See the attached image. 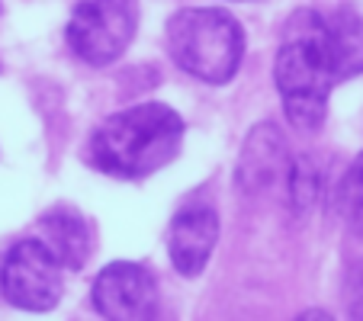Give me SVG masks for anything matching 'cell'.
<instances>
[{"label":"cell","instance_id":"obj_1","mask_svg":"<svg viewBox=\"0 0 363 321\" xmlns=\"http://www.w3.org/2000/svg\"><path fill=\"white\" fill-rule=\"evenodd\" d=\"M274 77L286 119L302 132H315L325 123L331 90L344 81L328 16L318 10H296L289 16L283 26Z\"/></svg>","mask_w":363,"mask_h":321},{"label":"cell","instance_id":"obj_2","mask_svg":"<svg viewBox=\"0 0 363 321\" xmlns=\"http://www.w3.org/2000/svg\"><path fill=\"white\" fill-rule=\"evenodd\" d=\"M184 145V119L164 103H138L110 116L87 142V161L100 174L138 180L161 171Z\"/></svg>","mask_w":363,"mask_h":321},{"label":"cell","instance_id":"obj_3","mask_svg":"<svg viewBox=\"0 0 363 321\" xmlns=\"http://www.w3.org/2000/svg\"><path fill=\"white\" fill-rule=\"evenodd\" d=\"M171 58L203 84H228L245 58V29L228 10L190 7L167 23Z\"/></svg>","mask_w":363,"mask_h":321},{"label":"cell","instance_id":"obj_4","mask_svg":"<svg viewBox=\"0 0 363 321\" xmlns=\"http://www.w3.org/2000/svg\"><path fill=\"white\" fill-rule=\"evenodd\" d=\"M138 29V0H81L68 20V45L81 62L103 68L132 45Z\"/></svg>","mask_w":363,"mask_h":321},{"label":"cell","instance_id":"obj_5","mask_svg":"<svg viewBox=\"0 0 363 321\" xmlns=\"http://www.w3.org/2000/svg\"><path fill=\"white\" fill-rule=\"evenodd\" d=\"M65 266L52 257L39 238H26L7 254L0 270V293L13 308L23 312H48L62 302Z\"/></svg>","mask_w":363,"mask_h":321},{"label":"cell","instance_id":"obj_6","mask_svg":"<svg viewBox=\"0 0 363 321\" xmlns=\"http://www.w3.org/2000/svg\"><path fill=\"white\" fill-rule=\"evenodd\" d=\"M94 308L113 321L158 318V283L142 264L116 260L103 266L94 283Z\"/></svg>","mask_w":363,"mask_h":321},{"label":"cell","instance_id":"obj_7","mask_svg":"<svg viewBox=\"0 0 363 321\" xmlns=\"http://www.w3.org/2000/svg\"><path fill=\"white\" fill-rule=\"evenodd\" d=\"M219 241V215L213 205H190V209L177 212V219L171 222L167 232V251H171V264L177 274L199 276L209 264Z\"/></svg>","mask_w":363,"mask_h":321},{"label":"cell","instance_id":"obj_8","mask_svg":"<svg viewBox=\"0 0 363 321\" xmlns=\"http://www.w3.org/2000/svg\"><path fill=\"white\" fill-rule=\"evenodd\" d=\"M286 174H289V151L283 132L270 123L254 125L251 135L245 138L238 164H235L238 186L245 193H264Z\"/></svg>","mask_w":363,"mask_h":321},{"label":"cell","instance_id":"obj_9","mask_svg":"<svg viewBox=\"0 0 363 321\" xmlns=\"http://www.w3.org/2000/svg\"><path fill=\"white\" fill-rule=\"evenodd\" d=\"M35 238L52 251V257L65 266V270H81L87 264L90 251H94V235L90 225L77 209L71 205H55L35 225Z\"/></svg>","mask_w":363,"mask_h":321},{"label":"cell","instance_id":"obj_10","mask_svg":"<svg viewBox=\"0 0 363 321\" xmlns=\"http://www.w3.org/2000/svg\"><path fill=\"white\" fill-rule=\"evenodd\" d=\"M328 29L331 42H335L341 77L350 81V77L363 74V16L354 7H341L335 13H328Z\"/></svg>","mask_w":363,"mask_h":321},{"label":"cell","instance_id":"obj_11","mask_svg":"<svg viewBox=\"0 0 363 321\" xmlns=\"http://www.w3.org/2000/svg\"><path fill=\"white\" fill-rule=\"evenodd\" d=\"M337 212L347 222V228L363 238V154L354 157V164L347 167V174L337 184Z\"/></svg>","mask_w":363,"mask_h":321},{"label":"cell","instance_id":"obj_12","mask_svg":"<svg viewBox=\"0 0 363 321\" xmlns=\"http://www.w3.org/2000/svg\"><path fill=\"white\" fill-rule=\"evenodd\" d=\"M289 193H293V203L299 205V209H306V205L315 203V193H318V174L315 167L308 164V161H296V164H289Z\"/></svg>","mask_w":363,"mask_h":321},{"label":"cell","instance_id":"obj_13","mask_svg":"<svg viewBox=\"0 0 363 321\" xmlns=\"http://www.w3.org/2000/svg\"><path fill=\"white\" fill-rule=\"evenodd\" d=\"M344 308L350 318H363V260L350 264L344 276Z\"/></svg>","mask_w":363,"mask_h":321}]
</instances>
